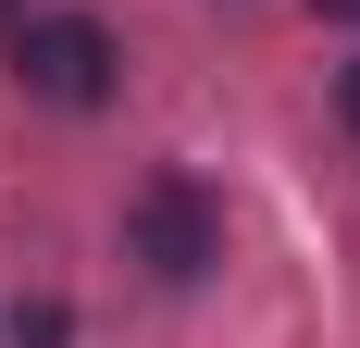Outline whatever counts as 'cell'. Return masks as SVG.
<instances>
[{"label":"cell","mask_w":360,"mask_h":348,"mask_svg":"<svg viewBox=\"0 0 360 348\" xmlns=\"http://www.w3.org/2000/svg\"><path fill=\"white\" fill-rule=\"evenodd\" d=\"M124 249H137L162 286H199L224 261V224H212V199H199L186 174H149L137 199H124Z\"/></svg>","instance_id":"7a4b0ae2"},{"label":"cell","mask_w":360,"mask_h":348,"mask_svg":"<svg viewBox=\"0 0 360 348\" xmlns=\"http://www.w3.org/2000/svg\"><path fill=\"white\" fill-rule=\"evenodd\" d=\"M13 63H25L37 100L100 112V100H112V75H124V50H112L100 13H13Z\"/></svg>","instance_id":"6da1fadb"},{"label":"cell","mask_w":360,"mask_h":348,"mask_svg":"<svg viewBox=\"0 0 360 348\" xmlns=\"http://www.w3.org/2000/svg\"><path fill=\"white\" fill-rule=\"evenodd\" d=\"M311 13H335V25H360V0H311Z\"/></svg>","instance_id":"277c9868"},{"label":"cell","mask_w":360,"mask_h":348,"mask_svg":"<svg viewBox=\"0 0 360 348\" xmlns=\"http://www.w3.org/2000/svg\"><path fill=\"white\" fill-rule=\"evenodd\" d=\"M335 112H348V125H360V63H348V75H335Z\"/></svg>","instance_id":"3957f363"}]
</instances>
